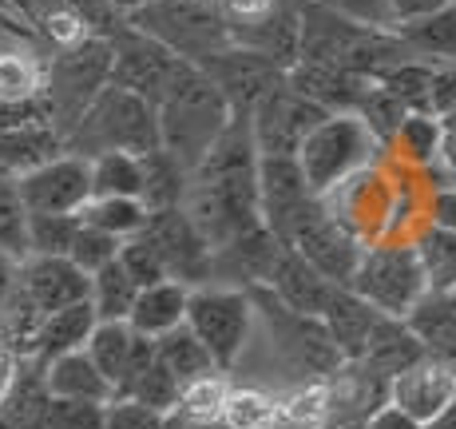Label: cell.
Masks as SVG:
<instances>
[{
    "mask_svg": "<svg viewBox=\"0 0 456 429\" xmlns=\"http://www.w3.org/2000/svg\"><path fill=\"white\" fill-rule=\"evenodd\" d=\"M44 95V68L24 52H0V100H37Z\"/></svg>",
    "mask_w": 456,
    "mask_h": 429,
    "instance_id": "obj_37",
    "label": "cell"
},
{
    "mask_svg": "<svg viewBox=\"0 0 456 429\" xmlns=\"http://www.w3.org/2000/svg\"><path fill=\"white\" fill-rule=\"evenodd\" d=\"M262 286H270V291L290 306V310L314 314V318H322V310L330 306L333 291H338V283H330L326 275H318V270L297 255V251L286 247V243L278 247L274 267H270V275H266V283Z\"/></svg>",
    "mask_w": 456,
    "mask_h": 429,
    "instance_id": "obj_17",
    "label": "cell"
},
{
    "mask_svg": "<svg viewBox=\"0 0 456 429\" xmlns=\"http://www.w3.org/2000/svg\"><path fill=\"white\" fill-rule=\"evenodd\" d=\"M32 429H103V406L100 401L48 398Z\"/></svg>",
    "mask_w": 456,
    "mask_h": 429,
    "instance_id": "obj_40",
    "label": "cell"
},
{
    "mask_svg": "<svg viewBox=\"0 0 456 429\" xmlns=\"http://www.w3.org/2000/svg\"><path fill=\"white\" fill-rule=\"evenodd\" d=\"M111 84V44L108 37H84L80 44L64 48L44 68V103H48L52 128L60 144L84 116V108Z\"/></svg>",
    "mask_w": 456,
    "mask_h": 429,
    "instance_id": "obj_5",
    "label": "cell"
},
{
    "mask_svg": "<svg viewBox=\"0 0 456 429\" xmlns=\"http://www.w3.org/2000/svg\"><path fill=\"white\" fill-rule=\"evenodd\" d=\"M381 144L373 139V131L357 116H326L297 147V168L310 187L314 199L330 195L338 183H346L349 175L373 168Z\"/></svg>",
    "mask_w": 456,
    "mask_h": 429,
    "instance_id": "obj_4",
    "label": "cell"
},
{
    "mask_svg": "<svg viewBox=\"0 0 456 429\" xmlns=\"http://www.w3.org/2000/svg\"><path fill=\"white\" fill-rule=\"evenodd\" d=\"M143 235L155 251H159L167 278L183 286H203L210 283V247L199 235V227L191 223V215L183 207H163V211H147Z\"/></svg>",
    "mask_w": 456,
    "mask_h": 429,
    "instance_id": "obj_13",
    "label": "cell"
},
{
    "mask_svg": "<svg viewBox=\"0 0 456 429\" xmlns=\"http://www.w3.org/2000/svg\"><path fill=\"white\" fill-rule=\"evenodd\" d=\"M333 429H420V425L409 414H401L397 406L385 401V406L377 409V414L365 417V422H349V425H333Z\"/></svg>",
    "mask_w": 456,
    "mask_h": 429,
    "instance_id": "obj_49",
    "label": "cell"
},
{
    "mask_svg": "<svg viewBox=\"0 0 456 429\" xmlns=\"http://www.w3.org/2000/svg\"><path fill=\"white\" fill-rule=\"evenodd\" d=\"M377 318H381V310H373L365 299H357L349 286H338L330 306L322 310V322H326L333 346H338V354L346 358V362H357V358H362Z\"/></svg>",
    "mask_w": 456,
    "mask_h": 429,
    "instance_id": "obj_20",
    "label": "cell"
},
{
    "mask_svg": "<svg viewBox=\"0 0 456 429\" xmlns=\"http://www.w3.org/2000/svg\"><path fill=\"white\" fill-rule=\"evenodd\" d=\"M167 414H155V409L139 406L131 398H111L103 406V429H159Z\"/></svg>",
    "mask_w": 456,
    "mask_h": 429,
    "instance_id": "obj_43",
    "label": "cell"
},
{
    "mask_svg": "<svg viewBox=\"0 0 456 429\" xmlns=\"http://www.w3.org/2000/svg\"><path fill=\"white\" fill-rule=\"evenodd\" d=\"M433 60H420V56H409L401 64L385 68L377 76V84L393 95L405 111H425L428 116V84H433Z\"/></svg>",
    "mask_w": 456,
    "mask_h": 429,
    "instance_id": "obj_32",
    "label": "cell"
},
{
    "mask_svg": "<svg viewBox=\"0 0 456 429\" xmlns=\"http://www.w3.org/2000/svg\"><path fill=\"white\" fill-rule=\"evenodd\" d=\"M111 4H116V8H119V12L135 16V12H139V8H143V4H147V0H111Z\"/></svg>",
    "mask_w": 456,
    "mask_h": 429,
    "instance_id": "obj_54",
    "label": "cell"
},
{
    "mask_svg": "<svg viewBox=\"0 0 456 429\" xmlns=\"http://www.w3.org/2000/svg\"><path fill=\"white\" fill-rule=\"evenodd\" d=\"M425 354V342L413 334V326H409L405 318H389V314H381L370 334V342H365L362 358H357V366H365V370H373L377 378H397V374H405L409 366H417Z\"/></svg>",
    "mask_w": 456,
    "mask_h": 429,
    "instance_id": "obj_19",
    "label": "cell"
},
{
    "mask_svg": "<svg viewBox=\"0 0 456 429\" xmlns=\"http://www.w3.org/2000/svg\"><path fill=\"white\" fill-rule=\"evenodd\" d=\"M330 111L318 108L314 100L297 95L290 84H278L258 108L250 111V131L258 155H297L302 139L326 120Z\"/></svg>",
    "mask_w": 456,
    "mask_h": 429,
    "instance_id": "obj_14",
    "label": "cell"
},
{
    "mask_svg": "<svg viewBox=\"0 0 456 429\" xmlns=\"http://www.w3.org/2000/svg\"><path fill=\"white\" fill-rule=\"evenodd\" d=\"M436 163H441V168L456 179V131H449V128H444L441 147H436Z\"/></svg>",
    "mask_w": 456,
    "mask_h": 429,
    "instance_id": "obj_51",
    "label": "cell"
},
{
    "mask_svg": "<svg viewBox=\"0 0 456 429\" xmlns=\"http://www.w3.org/2000/svg\"><path fill=\"white\" fill-rule=\"evenodd\" d=\"M218 422L226 429H274L278 417V398L258 386H231L226 401L218 409Z\"/></svg>",
    "mask_w": 456,
    "mask_h": 429,
    "instance_id": "obj_31",
    "label": "cell"
},
{
    "mask_svg": "<svg viewBox=\"0 0 456 429\" xmlns=\"http://www.w3.org/2000/svg\"><path fill=\"white\" fill-rule=\"evenodd\" d=\"M87 175H92V199H139V187H143V163H139V155L127 152H103L95 160H87Z\"/></svg>",
    "mask_w": 456,
    "mask_h": 429,
    "instance_id": "obj_30",
    "label": "cell"
},
{
    "mask_svg": "<svg viewBox=\"0 0 456 429\" xmlns=\"http://www.w3.org/2000/svg\"><path fill=\"white\" fill-rule=\"evenodd\" d=\"M199 68H203V76L218 87V95H223L226 108H231V116H247V120H250V111L286 80V72L274 60L258 56V52H250V48H239V44L199 60Z\"/></svg>",
    "mask_w": 456,
    "mask_h": 429,
    "instance_id": "obj_12",
    "label": "cell"
},
{
    "mask_svg": "<svg viewBox=\"0 0 456 429\" xmlns=\"http://www.w3.org/2000/svg\"><path fill=\"white\" fill-rule=\"evenodd\" d=\"M80 215H28V255H68Z\"/></svg>",
    "mask_w": 456,
    "mask_h": 429,
    "instance_id": "obj_39",
    "label": "cell"
},
{
    "mask_svg": "<svg viewBox=\"0 0 456 429\" xmlns=\"http://www.w3.org/2000/svg\"><path fill=\"white\" fill-rule=\"evenodd\" d=\"M119 267L127 270L131 278H135V286L143 291V286H155V283H163L167 278V267H163V259H159V251L151 247V243L143 239V235H131V239L119 243Z\"/></svg>",
    "mask_w": 456,
    "mask_h": 429,
    "instance_id": "obj_42",
    "label": "cell"
},
{
    "mask_svg": "<svg viewBox=\"0 0 456 429\" xmlns=\"http://www.w3.org/2000/svg\"><path fill=\"white\" fill-rule=\"evenodd\" d=\"M0 429H20V425H12V422H8L4 414H0Z\"/></svg>",
    "mask_w": 456,
    "mask_h": 429,
    "instance_id": "obj_57",
    "label": "cell"
},
{
    "mask_svg": "<svg viewBox=\"0 0 456 429\" xmlns=\"http://www.w3.org/2000/svg\"><path fill=\"white\" fill-rule=\"evenodd\" d=\"M16 370H20V358H12V354H4V350H0V406H4L8 393H12Z\"/></svg>",
    "mask_w": 456,
    "mask_h": 429,
    "instance_id": "obj_50",
    "label": "cell"
},
{
    "mask_svg": "<svg viewBox=\"0 0 456 429\" xmlns=\"http://www.w3.org/2000/svg\"><path fill=\"white\" fill-rule=\"evenodd\" d=\"M143 163V187H139V203L147 211H163V207H183V195H187V168L175 160L171 152L155 147V152L139 155Z\"/></svg>",
    "mask_w": 456,
    "mask_h": 429,
    "instance_id": "obj_25",
    "label": "cell"
},
{
    "mask_svg": "<svg viewBox=\"0 0 456 429\" xmlns=\"http://www.w3.org/2000/svg\"><path fill=\"white\" fill-rule=\"evenodd\" d=\"M428 227H441V231L456 235V187H436L428 199Z\"/></svg>",
    "mask_w": 456,
    "mask_h": 429,
    "instance_id": "obj_48",
    "label": "cell"
},
{
    "mask_svg": "<svg viewBox=\"0 0 456 429\" xmlns=\"http://www.w3.org/2000/svg\"><path fill=\"white\" fill-rule=\"evenodd\" d=\"M16 270H20V262L0 251V302H4L8 294H12V286H16Z\"/></svg>",
    "mask_w": 456,
    "mask_h": 429,
    "instance_id": "obj_52",
    "label": "cell"
},
{
    "mask_svg": "<svg viewBox=\"0 0 456 429\" xmlns=\"http://www.w3.org/2000/svg\"><path fill=\"white\" fill-rule=\"evenodd\" d=\"M187 291L191 286L175 283V278H163L155 286H143L135 294V306L127 314V326L135 334H147V338H159L167 334L171 326H179L183 314H187Z\"/></svg>",
    "mask_w": 456,
    "mask_h": 429,
    "instance_id": "obj_23",
    "label": "cell"
},
{
    "mask_svg": "<svg viewBox=\"0 0 456 429\" xmlns=\"http://www.w3.org/2000/svg\"><path fill=\"white\" fill-rule=\"evenodd\" d=\"M16 286L40 314L64 310V306L87 302L92 275H84L68 255H28L16 270Z\"/></svg>",
    "mask_w": 456,
    "mask_h": 429,
    "instance_id": "obj_15",
    "label": "cell"
},
{
    "mask_svg": "<svg viewBox=\"0 0 456 429\" xmlns=\"http://www.w3.org/2000/svg\"><path fill=\"white\" fill-rule=\"evenodd\" d=\"M278 0H218V8H223V21L226 29H231V40L239 37V32L254 29L258 21H266L270 12H274Z\"/></svg>",
    "mask_w": 456,
    "mask_h": 429,
    "instance_id": "obj_45",
    "label": "cell"
},
{
    "mask_svg": "<svg viewBox=\"0 0 456 429\" xmlns=\"http://www.w3.org/2000/svg\"><path fill=\"white\" fill-rule=\"evenodd\" d=\"M40 370H44V390H48V398L100 401V406L111 401V382L95 370V362L84 354V350L52 358V362H44Z\"/></svg>",
    "mask_w": 456,
    "mask_h": 429,
    "instance_id": "obj_21",
    "label": "cell"
},
{
    "mask_svg": "<svg viewBox=\"0 0 456 429\" xmlns=\"http://www.w3.org/2000/svg\"><path fill=\"white\" fill-rule=\"evenodd\" d=\"M349 291L389 318H409L413 306L428 294L413 243H370L349 278Z\"/></svg>",
    "mask_w": 456,
    "mask_h": 429,
    "instance_id": "obj_7",
    "label": "cell"
},
{
    "mask_svg": "<svg viewBox=\"0 0 456 429\" xmlns=\"http://www.w3.org/2000/svg\"><path fill=\"white\" fill-rule=\"evenodd\" d=\"M95 310L92 302H76V306H64V310H52L40 318V330H37V346H32V362H52L60 354H72V350H84L87 334L95 330Z\"/></svg>",
    "mask_w": 456,
    "mask_h": 429,
    "instance_id": "obj_22",
    "label": "cell"
},
{
    "mask_svg": "<svg viewBox=\"0 0 456 429\" xmlns=\"http://www.w3.org/2000/svg\"><path fill=\"white\" fill-rule=\"evenodd\" d=\"M155 124H159V147L171 152L191 175L210 152V144L223 136V128L231 124V108L203 76V68L187 60L175 84L163 92V100L155 103Z\"/></svg>",
    "mask_w": 456,
    "mask_h": 429,
    "instance_id": "obj_1",
    "label": "cell"
},
{
    "mask_svg": "<svg viewBox=\"0 0 456 429\" xmlns=\"http://www.w3.org/2000/svg\"><path fill=\"white\" fill-rule=\"evenodd\" d=\"M116 255H119V239H116V235L100 231V227H87L80 219V231H76L72 247H68V259H72L84 275H95V270L108 267Z\"/></svg>",
    "mask_w": 456,
    "mask_h": 429,
    "instance_id": "obj_41",
    "label": "cell"
},
{
    "mask_svg": "<svg viewBox=\"0 0 456 429\" xmlns=\"http://www.w3.org/2000/svg\"><path fill=\"white\" fill-rule=\"evenodd\" d=\"M131 342H135V330H131L127 322H95V330L84 342V354L92 358L95 370L111 382V398H116V386H119V378H124Z\"/></svg>",
    "mask_w": 456,
    "mask_h": 429,
    "instance_id": "obj_29",
    "label": "cell"
},
{
    "mask_svg": "<svg viewBox=\"0 0 456 429\" xmlns=\"http://www.w3.org/2000/svg\"><path fill=\"white\" fill-rule=\"evenodd\" d=\"M159 429H183V417H179V414H167Z\"/></svg>",
    "mask_w": 456,
    "mask_h": 429,
    "instance_id": "obj_56",
    "label": "cell"
},
{
    "mask_svg": "<svg viewBox=\"0 0 456 429\" xmlns=\"http://www.w3.org/2000/svg\"><path fill=\"white\" fill-rule=\"evenodd\" d=\"M183 322H187L199 334V342L210 350L218 370L231 374L234 362L242 358V350H247L250 330H254L250 294L239 291V286H218V283L191 286Z\"/></svg>",
    "mask_w": 456,
    "mask_h": 429,
    "instance_id": "obj_8",
    "label": "cell"
},
{
    "mask_svg": "<svg viewBox=\"0 0 456 429\" xmlns=\"http://www.w3.org/2000/svg\"><path fill=\"white\" fill-rule=\"evenodd\" d=\"M179 382H175V374L167 370V366L159 362V354H155V362L147 366L143 374H139L135 382H131V390L124 393V398L139 401V406L155 409V414H175V406H179Z\"/></svg>",
    "mask_w": 456,
    "mask_h": 429,
    "instance_id": "obj_36",
    "label": "cell"
},
{
    "mask_svg": "<svg viewBox=\"0 0 456 429\" xmlns=\"http://www.w3.org/2000/svg\"><path fill=\"white\" fill-rule=\"evenodd\" d=\"M409 243L417 251L428 294H456V235L425 223Z\"/></svg>",
    "mask_w": 456,
    "mask_h": 429,
    "instance_id": "obj_26",
    "label": "cell"
},
{
    "mask_svg": "<svg viewBox=\"0 0 456 429\" xmlns=\"http://www.w3.org/2000/svg\"><path fill=\"white\" fill-rule=\"evenodd\" d=\"M16 195L28 215H80L92 199V175L80 155H52L16 175Z\"/></svg>",
    "mask_w": 456,
    "mask_h": 429,
    "instance_id": "obj_11",
    "label": "cell"
},
{
    "mask_svg": "<svg viewBox=\"0 0 456 429\" xmlns=\"http://www.w3.org/2000/svg\"><path fill=\"white\" fill-rule=\"evenodd\" d=\"M452 183H456V179H452Z\"/></svg>",
    "mask_w": 456,
    "mask_h": 429,
    "instance_id": "obj_59",
    "label": "cell"
},
{
    "mask_svg": "<svg viewBox=\"0 0 456 429\" xmlns=\"http://www.w3.org/2000/svg\"><path fill=\"white\" fill-rule=\"evenodd\" d=\"M393 4V32L405 29V24H417L425 16L441 12V8H452L456 0H389Z\"/></svg>",
    "mask_w": 456,
    "mask_h": 429,
    "instance_id": "obj_47",
    "label": "cell"
},
{
    "mask_svg": "<svg viewBox=\"0 0 456 429\" xmlns=\"http://www.w3.org/2000/svg\"><path fill=\"white\" fill-rule=\"evenodd\" d=\"M155 354H159V362L175 374L179 386H187V382L207 378V374L218 370L215 358H210V350L199 342V334L187 326V322H179V326H171L167 334L155 338Z\"/></svg>",
    "mask_w": 456,
    "mask_h": 429,
    "instance_id": "obj_24",
    "label": "cell"
},
{
    "mask_svg": "<svg viewBox=\"0 0 456 429\" xmlns=\"http://www.w3.org/2000/svg\"><path fill=\"white\" fill-rule=\"evenodd\" d=\"M159 147V124H155V108L143 95L127 92V87L108 84L84 116L72 124L64 136V152L95 160L103 152H127V155H147Z\"/></svg>",
    "mask_w": 456,
    "mask_h": 429,
    "instance_id": "obj_2",
    "label": "cell"
},
{
    "mask_svg": "<svg viewBox=\"0 0 456 429\" xmlns=\"http://www.w3.org/2000/svg\"><path fill=\"white\" fill-rule=\"evenodd\" d=\"M0 251L16 262L28 259V211H24L16 183L0 179Z\"/></svg>",
    "mask_w": 456,
    "mask_h": 429,
    "instance_id": "obj_38",
    "label": "cell"
},
{
    "mask_svg": "<svg viewBox=\"0 0 456 429\" xmlns=\"http://www.w3.org/2000/svg\"><path fill=\"white\" fill-rule=\"evenodd\" d=\"M80 219L87 227H100V231L116 235L119 243L131 239V235L143 231V219H147V207L139 199H124V195H103V199H87Z\"/></svg>",
    "mask_w": 456,
    "mask_h": 429,
    "instance_id": "obj_33",
    "label": "cell"
},
{
    "mask_svg": "<svg viewBox=\"0 0 456 429\" xmlns=\"http://www.w3.org/2000/svg\"><path fill=\"white\" fill-rule=\"evenodd\" d=\"M108 44H111V84L143 95L151 108L163 100L167 87L175 84L179 68L187 64V60L175 56L167 44L147 37V32H139L135 24H127V29H119L116 37H108Z\"/></svg>",
    "mask_w": 456,
    "mask_h": 429,
    "instance_id": "obj_10",
    "label": "cell"
},
{
    "mask_svg": "<svg viewBox=\"0 0 456 429\" xmlns=\"http://www.w3.org/2000/svg\"><path fill=\"white\" fill-rule=\"evenodd\" d=\"M305 199L314 195L305 187L294 155H258V207H262V223L270 231H278Z\"/></svg>",
    "mask_w": 456,
    "mask_h": 429,
    "instance_id": "obj_18",
    "label": "cell"
},
{
    "mask_svg": "<svg viewBox=\"0 0 456 429\" xmlns=\"http://www.w3.org/2000/svg\"><path fill=\"white\" fill-rule=\"evenodd\" d=\"M135 294H139L135 278L119 267V259H111L108 267H100L92 275V294H87V302H92L100 322H127L131 306H135Z\"/></svg>",
    "mask_w": 456,
    "mask_h": 429,
    "instance_id": "obj_28",
    "label": "cell"
},
{
    "mask_svg": "<svg viewBox=\"0 0 456 429\" xmlns=\"http://www.w3.org/2000/svg\"><path fill=\"white\" fill-rule=\"evenodd\" d=\"M247 294L254 306V318L270 334V350L290 374H297L302 382H314V378H330V374H338L346 366V358L338 354L322 318L290 310L270 286H247Z\"/></svg>",
    "mask_w": 456,
    "mask_h": 429,
    "instance_id": "obj_3",
    "label": "cell"
},
{
    "mask_svg": "<svg viewBox=\"0 0 456 429\" xmlns=\"http://www.w3.org/2000/svg\"><path fill=\"white\" fill-rule=\"evenodd\" d=\"M16 4H20V8H24V0H16Z\"/></svg>",
    "mask_w": 456,
    "mask_h": 429,
    "instance_id": "obj_58",
    "label": "cell"
},
{
    "mask_svg": "<svg viewBox=\"0 0 456 429\" xmlns=\"http://www.w3.org/2000/svg\"><path fill=\"white\" fill-rule=\"evenodd\" d=\"M397 37L409 44V52H417L420 60L433 64H456V4L441 8V12L425 16L417 24L397 29Z\"/></svg>",
    "mask_w": 456,
    "mask_h": 429,
    "instance_id": "obj_27",
    "label": "cell"
},
{
    "mask_svg": "<svg viewBox=\"0 0 456 429\" xmlns=\"http://www.w3.org/2000/svg\"><path fill=\"white\" fill-rule=\"evenodd\" d=\"M270 235H274L278 243H286L290 251H297L318 275H326L330 283H338V286H349V278H354L357 262H362V251H365L362 243L326 211L322 199H305V203Z\"/></svg>",
    "mask_w": 456,
    "mask_h": 429,
    "instance_id": "obj_9",
    "label": "cell"
},
{
    "mask_svg": "<svg viewBox=\"0 0 456 429\" xmlns=\"http://www.w3.org/2000/svg\"><path fill=\"white\" fill-rule=\"evenodd\" d=\"M333 12H341L346 21L365 24V29H385L393 32V4L389 0H322Z\"/></svg>",
    "mask_w": 456,
    "mask_h": 429,
    "instance_id": "obj_44",
    "label": "cell"
},
{
    "mask_svg": "<svg viewBox=\"0 0 456 429\" xmlns=\"http://www.w3.org/2000/svg\"><path fill=\"white\" fill-rule=\"evenodd\" d=\"M449 401H456V366H449V362L420 358L405 374L389 378V406L409 414L417 425L433 422Z\"/></svg>",
    "mask_w": 456,
    "mask_h": 429,
    "instance_id": "obj_16",
    "label": "cell"
},
{
    "mask_svg": "<svg viewBox=\"0 0 456 429\" xmlns=\"http://www.w3.org/2000/svg\"><path fill=\"white\" fill-rule=\"evenodd\" d=\"M226 390H231V382H226L223 370L187 382V386L179 390L175 414H179L183 422H218V409H223V401H226Z\"/></svg>",
    "mask_w": 456,
    "mask_h": 429,
    "instance_id": "obj_35",
    "label": "cell"
},
{
    "mask_svg": "<svg viewBox=\"0 0 456 429\" xmlns=\"http://www.w3.org/2000/svg\"><path fill=\"white\" fill-rule=\"evenodd\" d=\"M441 120L436 116H425V111H409L405 120H401L397 136H393V144L401 147V160L417 163V168H433L436 163V147H441Z\"/></svg>",
    "mask_w": 456,
    "mask_h": 429,
    "instance_id": "obj_34",
    "label": "cell"
},
{
    "mask_svg": "<svg viewBox=\"0 0 456 429\" xmlns=\"http://www.w3.org/2000/svg\"><path fill=\"white\" fill-rule=\"evenodd\" d=\"M183 429H226L223 422H183Z\"/></svg>",
    "mask_w": 456,
    "mask_h": 429,
    "instance_id": "obj_55",
    "label": "cell"
},
{
    "mask_svg": "<svg viewBox=\"0 0 456 429\" xmlns=\"http://www.w3.org/2000/svg\"><path fill=\"white\" fill-rule=\"evenodd\" d=\"M449 111H456V64H436L428 84V116L444 120Z\"/></svg>",
    "mask_w": 456,
    "mask_h": 429,
    "instance_id": "obj_46",
    "label": "cell"
},
{
    "mask_svg": "<svg viewBox=\"0 0 456 429\" xmlns=\"http://www.w3.org/2000/svg\"><path fill=\"white\" fill-rule=\"evenodd\" d=\"M131 24L139 32H147V37H155L159 44H167L175 56L191 60V64H199V60L234 44L218 0H147L131 16Z\"/></svg>",
    "mask_w": 456,
    "mask_h": 429,
    "instance_id": "obj_6",
    "label": "cell"
},
{
    "mask_svg": "<svg viewBox=\"0 0 456 429\" xmlns=\"http://www.w3.org/2000/svg\"><path fill=\"white\" fill-rule=\"evenodd\" d=\"M420 429H456V401H449V406H444L433 422H425Z\"/></svg>",
    "mask_w": 456,
    "mask_h": 429,
    "instance_id": "obj_53",
    "label": "cell"
}]
</instances>
